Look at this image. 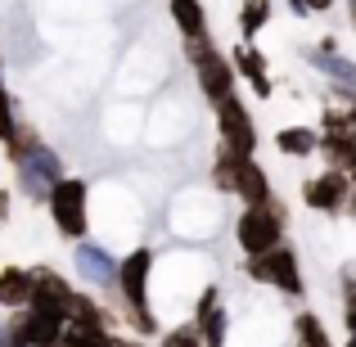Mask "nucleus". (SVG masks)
I'll use <instances>...</instances> for the list:
<instances>
[{"label":"nucleus","instance_id":"29","mask_svg":"<svg viewBox=\"0 0 356 347\" xmlns=\"http://www.w3.org/2000/svg\"><path fill=\"white\" fill-rule=\"evenodd\" d=\"M348 212H352V217H356V190H352V199H348Z\"/></svg>","mask_w":356,"mask_h":347},{"label":"nucleus","instance_id":"16","mask_svg":"<svg viewBox=\"0 0 356 347\" xmlns=\"http://www.w3.org/2000/svg\"><path fill=\"white\" fill-rule=\"evenodd\" d=\"M167 5H172V18H176V27H181L185 41L208 36V18H203V5H199V0H167Z\"/></svg>","mask_w":356,"mask_h":347},{"label":"nucleus","instance_id":"19","mask_svg":"<svg viewBox=\"0 0 356 347\" xmlns=\"http://www.w3.org/2000/svg\"><path fill=\"white\" fill-rule=\"evenodd\" d=\"M293 347H334V343H330V330H325L312 312H302L293 321Z\"/></svg>","mask_w":356,"mask_h":347},{"label":"nucleus","instance_id":"18","mask_svg":"<svg viewBox=\"0 0 356 347\" xmlns=\"http://www.w3.org/2000/svg\"><path fill=\"white\" fill-rule=\"evenodd\" d=\"M275 145H280V154L307 158V154H316V149H321V136H316V131H307V127H284L275 136Z\"/></svg>","mask_w":356,"mask_h":347},{"label":"nucleus","instance_id":"21","mask_svg":"<svg viewBox=\"0 0 356 347\" xmlns=\"http://www.w3.org/2000/svg\"><path fill=\"white\" fill-rule=\"evenodd\" d=\"M266 23H270V0H243V9H239V32H243V41H248V36H257Z\"/></svg>","mask_w":356,"mask_h":347},{"label":"nucleus","instance_id":"7","mask_svg":"<svg viewBox=\"0 0 356 347\" xmlns=\"http://www.w3.org/2000/svg\"><path fill=\"white\" fill-rule=\"evenodd\" d=\"M217 136H221V145L235 149L239 158L257 154V127H252V118H248V108H243L239 95H230L226 104L217 108Z\"/></svg>","mask_w":356,"mask_h":347},{"label":"nucleus","instance_id":"27","mask_svg":"<svg viewBox=\"0 0 356 347\" xmlns=\"http://www.w3.org/2000/svg\"><path fill=\"white\" fill-rule=\"evenodd\" d=\"M348 176H352V185H356V154H352V163H348Z\"/></svg>","mask_w":356,"mask_h":347},{"label":"nucleus","instance_id":"20","mask_svg":"<svg viewBox=\"0 0 356 347\" xmlns=\"http://www.w3.org/2000/svg\"><path fill=\"white\" fill-rule=\"evenodd\" d=\"M312 68H321L325 77H334L339 86H356V63H348L343 54H325V50H316V54H312Z\"/></svg>","mask_w":356,"mask_h":347},{"label":"nucleus","instance_id":"1","mask_svg":"<svg viewBox=\"0 0 356 347\" xmlns=\"http://www.w3.org/2000/svg\"><path fill=\"white\" fill-rule=\"evenodd\" d=\"M284 221H289V208L280 199L270 203H257V208H243L239 221H235V239L248 257H261V252H275L284 248Z\"/></svg>","mask_w":356,"mask_h":347},{"label":"nucleus","instance_id":"8","mask_svg":"<svg viewBox=\"0 0 356 347\" xmlns=\"http://www.w3.org/2000/svg\"><path fill=\"white\" fill-rule=\"evenodd\" d=\"M72 266H77V275L90 289H118V280H122V261H113V252H104L90 239L72 243Z\"/></svg>","mask_w":356,"mask_h":347},{"label":"nucleus","instance_id":"22","mask_svg":"<svg viewBox=\"0 0 356 347\" xmlns=\"http://www.w3.org/2000/svg\"><path fill=\"white\" fill-rule=\"evenodd\" d=\"M158 347H208V343H203V334H199V325H176V330H167L163 334V343H158Z\"/></svg>","mask_w":356,"mask_h":347},{"label":"nucleus","instance_id":"11","mask_svg":"<svg viewBox=\"0 0 356 347\" xmlns=\"http://www.w3.org/2000/svg\"><path fill=\"white\" fill-rule=\"evenodd\" d=\"M36 298V275L23 266H5L0 271V307L5 312H23V307H32Z\"/></svg>","mask_w":356,"mask_h":347},{"label":"nucleus","instance_id":"10","mask_svg":"<svg viewBox=\"0 0 356 347\" xmlns=\"http://www.w3.org/2000/svg\"><path fill=\"white\" fill-rule=\"evenodd\" d=\"M194 72H199V90L208 95V104H212V108H221L230 95H235V63H226L221 54L203 59Z\"/></svg>","mask_w":356,"mask_h":347},{"label":"nucleus","instance_id":"28","mask_svg":"<svg viewBox=\"0 0 356 347\" xmlns=\"http://www.w3.org/2000/svg\"><path fill=\"white\" fill-rule=\"evenodd\" d=\"M348 14H352V27H356V0H348Z\"/></svg>","mask_w":356,"mask_h":347},{"label":"nucleus","instance_id":"4","mask_svg":"<svg viewBox=\"0 0 356 347\" xmlns=\"http://www.w3.org/2000/svg\"><path fill=\"white\" fill-rule=\"evenodd\" d=\"M243 275L252 284H270L289 298H302V271H298L293 248H275V252H261V257H248L243 261Z\"/></svg>","mask_w":356,"mask_h":347},{"label":"nucleus","instance_id":"3","mask_svg":"<svg viewBox=\"0 0 356 347\" xmlns=\"http://www.w3.org/2000/svg\"><path fill=\"white\" fill-rule=\"evenodd\" d=\"M45 208H50V221L63 239H72V243L86 239V230H90V212H86L90 208V185L86 181H77V176L59 181Z\"/></svg>","mask_w":356,"mask_h":347},{"label":"nucleus","instance_id":"24","mask_svg":"<svg viewBox=\"0 0 356 347\" xmlns=\"http://www.w3.org/2000/svg\"><path fill=\"white\" fill-rule=\"evenodd\" d=\"M343 325H348V334L356 339V289H348V298H343Z\"/></svg>","mask_w":356,"mask_h":347},{"label":"nucleus","instance_id":"26","mask_svg":"<svg viewBox=\"0 0 356 347\" xmlns=\"http://www.w3.org/2000/svg\"><path fill=\"white\" fill-rule=\"evenodd\" d=\"M0 217L9 221V190H0Z\"/></svg>","mask_w":356,"mask_h":347},{"label":"nucleus","instance_id":"2","mask_svg":"<svg viewBox=\"0 0 356 347\" xmlns=\"http://www.w3.org/2000/svg\"><path fill=\"white\" fill-rule=\"evenodd\" d=\"M149 271H154V252L136 248L122 257V280H118V293L127 298V316L140 334H158V321L149 312Z\"/></svg>","mask_w":356,"mask_h":347},{"label":"nucleus","instance_id":"5","mask_svg":"<svg viewBox=\"0 0 356 347\" xmlns=\"http://www.w3.org/2000/svg\"><path fill=\"white\" fill-rule=\"evenodd\" d=\"M59 181H68V176H63V163L50 145H41L27 163H18V190L36 203H50V194H54Z\"/></svg>","mask_w":356,"mask_h":347},{"label":"nucleus","instance_id":"25","mask_svg":"<svg viewBox=\"0 0 356 347\" xmlns=\"http://www.w3.org/2000/svg\"><path fill=\"white\" fill-rule=\"evenodd\" d=\"M334 0H307V9H312V14H321V9H330Z\"/></svg>","mask_w":356,"mask_h":347},{"label":"nucleus","instance_id":"6","mask_svg":"<svg viewBox=\"0 0 356 347\" xmlns=\"http://www.w3.org/2000/svg\"><path fill=\"white\" fill-rule=\"evenodd\" d=\"M352 176L339 172V167H325L321 176H312V181L302 185V203L312 212H348V199H352Z\"/></svg>","mask_w":356,"mask_h":347},{"label":"nucleus","instance_id":"14","mask_svg":"<svg viewBox=\"0 0 356 347\" xmlns=\"http://www.w3.org/2000/svg\"><path fill=\"white\" fill-rule=\"evenodd\" d=\"M235 72H243V77L252 81V90H257V99L270 95V72H266V59H261L252 45H239L235 50Z\"/></svg>","mask_w":356,"mask_h":347},{"label":"nucleus","instance_id":"9","mask_svg":"<svg viewBox=\"0 0 356 347\" xmlns=\"http://www.w3.org/2000/svg\"><path fill=\"white\" fill-rule=\"evenodd\" d=\"M194 325H199V334H203V343H208V347H226V307H221V289L217 284H208L199 293Z\"/></svg>","mask_w":356,"mask_h":347},{"label":"nucleus","instance_id":"23","mask_svg":"<svg viewBox=\"0 0 356 347\" xmlns=\"http://www.w3.org/2000/svg\"><path fill=\"white\" fill-rule=\"evenodd\" d=\"M212 54H221L217 45H212V36H194V41H185V59H190L194 68H199L203 59H212Z\"/></svg>","mask_w":356,"mask_h":347},{"label":"nucleus","instance_id":"12","mask_svg":"<svg viewBox=\"0 0 356 347\" xmlns=\"http://www.w3.org/2000/svg\"><path fill=\"white\" fill-rule=\"evenodd\" d=\"M235 199H243V208H257V203H270L275 199V190H270V176L261 172L257 163H243V172H239V185H235Z\"/></svg>","mask_w":356,"mask_h":347},{"label":"nucleus","instance_id":"13","mask_svg":"<svg viewBox=\"0 0 356 347\" xmlns=\"http://www.w3.org/2000/svg\"><path fill=\"white\" fill-rule=\"evenodd\" d=\"M32 275H36V298H32V302H59V307H68V312H72V298H77V289H72L68 280L59 275V271L36 266Z\"/></svg>","mask_w":356,"mask_h":347},{"label":"nucleus","instance_id":"17","mask_svg":"<svg viewBox=\"0 0 356 347\" xmlns=\"http://www.w3.org/2000/svg\"><path fill=\"white\" fill-rule=\"evenodd\" d=\"M243 163H248V158H239L235 149H226V145L217 149V163H212V181H217V190L235 194V185H239V172H243Z\"/></svg>","mask_w":356,"mask_h":347},{"label":"nucleus","instance_id":"15","mask_svg":"<svg viewBox=\"0 0 356 347\" xmlns=\"http://www.w3.org/2000/svg\"><path fill=\"white\" fill-rule=\"evenodd\" d=\"M113 330L108 325H86V321H68L63 330V347H113Z\"/></svg>","mask_w":356,"mask_h":347}]
</instances>
